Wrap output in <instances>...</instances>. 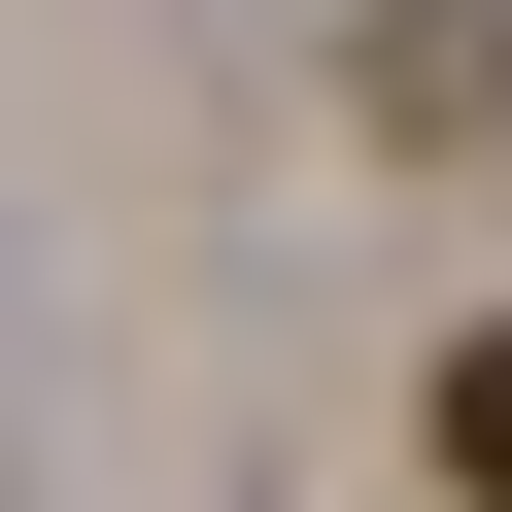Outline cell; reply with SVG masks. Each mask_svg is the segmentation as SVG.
Here are the masks:
<instances>
[{
    "mask_svg": "<svg viewBox=\"0 0 512 512\" xmlns=\"http://www.w3.org/2000/svg\"><path fill=\"white\" fill-rule=\"evenodd\" d=\"M376 137H512V0H376Z\"/></svg>",
    "mask_w": 512,
    "mask_h": 512,
    "instance_id": "6da1fadb",
    "label": "cell"
},
{
    "mask_svg": "<svg viewBox=\"0 0 512 512\" xmlns=\"http://www.w3.org/2000/svg\"><path fill=\"white\" fill-rule=\"evenodd\" d=\"M444 512H512V308L444 342Z\"/></svg>",
    "mask_w": 512,
    "mask_h": 512,
    "instance_id": "7a4b0ae2",
    "label": "cell"
}]
</instances>
